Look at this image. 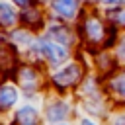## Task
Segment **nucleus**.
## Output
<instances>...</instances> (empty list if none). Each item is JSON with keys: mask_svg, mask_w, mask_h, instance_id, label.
<instances>
[{"mask_svg": "<svg viewBox=\"0 0 125 125\" xmlns=\"http://www.w3.org/2000/svg\"><path fill=\"white\" fill-rule=\"evenodd\" d=\"M78 78H80V68H78L76 64H70V66H66L64 70H61V72H57V74H55V82H57V84H61V86L74 84Z\"/></svg>", "mask_w": 125, "mask_h": 125, "instance_id": "obj_1", "label": "nucleus"}, {"mask_svg": "<svg viewBox=\"0 0 125 125\" xmlns=\"http://www.w3.org/2000/svg\"><path fill=\"white\" fill-rule=\"evenodd\" d=\"M41 53L51 62H59V61H62L66 57V51L61 45H55V43H49V41H41Z\"/></svg>", "mask_w": 125, "mask_h": 125, "instance_id": "obj_2", "label": "nucleus"}, {"mask_svg": "<svg viewBox=\"0 0 125 125\" xmlns=\"http://www.w3.org/2000/svg\"><path fill=\"white\" fill-rule=\"evenodd\" d=\"M53 10L62 18H72L76 12V0H55Z\"/></svg>", "mask_w": 125, "mask_h": 125, "instance_id": "obj_3", "label": "nucleus"}, {"mask_svg": "<svg viewBox=\"0 0 125 125\" xmlns=\"http://www.w3.org/2000/svg\"><path fill=\"white\" fill-rule=\"evenodd\" d=\"M16 102V90L10 88V86H4L0 88V105L2 107H8Z\"/></svg>", "mask_w": 125, "mask_h": 125, "instance_id": "obj_4", "label": "nucleus"}, {"mask_svg": "<svg viewBox=\"0 0 125 125\" xmlns=\"http://www.w3.org/2000/svg\"><path fill=\"white\" fill-rule=\"evenodd\" d=\"M86 29H88V35L92 37V39H102V23L100 21H96V20H88L86 21Z\"/></svg>", "mask_w": 125, "mask_h": 125, "instance_id": "obj_5", "label": "nucleus"}, {"mask_svg": "<svg viewBox=\"0 0 125 125\" xmlns=\"http://www.w3.org/2000/svg\"><path fill=\"white\" fill-rule=\"evenodd\" d=\"M14 21V12L8 4H0V23L4 25H10Z\"/></svg>", "mask_w": 125, "mask_h": 125, "instance_id": "obj_6", "label": "nucleus"}, {"mask_svg": "<svg viewBox=\"0 0 125 125\" xmlns=\"http://www.w3.org/2000/svg\"><path fill=\"white\" fill-rule=\"evenodd\" d=\"M35 117H37V113L33 111V107H23V109H20V113H18V119H21L23 123H33Z\"/></svg>", "mask_w": 125, "mask_h": 125, "instance_id": "obj_7", "label": "nucleus"}, {"mask_svg": "<svg viewBox=\"0 0 125 125\" xmlns=\"http://www.w3.org/2000/svg\"><path fill=\"white\" fill-rule=\"evenodd\" d=\"M64 115H66V107H64L62 104L53 105L51 111H49V117H51V119H61V117H64Z\"/></svg>", "mask_w": 125, "mask_h": 125, "instance_id": "obj_8", "label": "nucleus"}, {"mask_svg": "<svg viewBox=\"0 0 125 125\" xmlns=\"http://www.w3.org/2000/svg\"><path fill=\"white\" fill-rule=\"evenodd\" d=\"M113 88H115V92H117L119 96H123V98H125V76H119V78L115 80Z\"/></svg>", "mask_w": 125, "mask_h": 125, "instance_id": "obj_9", "label": "nucleus"}, {"mask_svg": "<svg viewBox=\"0 0 125 125\" xmlns=\"http://www.w3.org/2000/svg\"><path fill=\"white\" fill-rule=\"evenodd\" d=\"M66 29H61V27H57V29H53V35L57 37V39H61V41H64V43H70V35L68 33H64Z\"/></svg>", "mask_w": 125, "mask_h": 125, "instance_id": "obj_10", "label": "nucleus"}, {"mask_svg": "<svg viewBox=\"0 0 125 125\" xmlns=\"http://www.w3.org/2000/svg\"><path fill=\"white\" fill-rule=\"evenodd\" d=\"M119 14V18H117V21H121V23H125V8L121 10V12H115V16Z\"/></svg>", "mask_w": 125, "mask_h": 125, "instance_id": "obj_11", "label": "nucleus"}, {"mask_svg": "<svg viewBox=\"0 0 125 125\" xmlns=\"http://www.w3.org/2000/svg\"><path fill=\"white\" fill-rule=\"evenodd\" d=\"M16 2H18L20 6H29V4H31L33 0H16Z\"/></svg>", "mask_w": 125, "mask_h": 125, "instance_id": "obj_12", "label": "nucleus"}, {"mask_svg": "<svg viewBox=\"0 0 125 125\" xmlns=\"http://www.w3.org/2000/svg\"><path fill=\"white\" fill-rule=\"evenodd\" d=\"M119 53H121V55H123V57H125V41H123V49H121V51H119Z\"/></svg>", "mask_w": 125, "mask_h": 125, "instance_id": "obj_13", "label": "nucleus"}, {"mask_svg": "<svg viewBox=\"0 0 125 125\" xmlns=\"http://www.w3.org/2000/svg\"><path fill=\"white\" fill-rule=\"evenodd\" d=\"M82 125H94V123H92V121H84Z\"/></svg>", "mask_w": 125, "mask_h": 125, "instance_id": "obj_14", "label": "nucleus"}, {"mask_svg": "<svg viewBox=\"0 0 125 125\" xmlns=\"http://www.w3.org/2000/svg\"><path fill=\"white\" fill-rule=\"evenodd\" d=\"M104 2H121V0H104Z\"/></svg>", "mask_w": 125, "mask_h": 125, "instance_id": "obj_15", "label": "nucleus"}, {"mask_svg": "<svg viewBox=\"0 0 125 125\" xmlns=\"http://www.w3.org/2000/svg\"><path fill=\"white\" fill-rule=\"evenodd\" d=\"M21 125H35V123H21Z\"/></svg>", "mask_w": 125, "mask_h": 125, "instance_id": "obj_16", "label": "nucleus"}]
</instances>
